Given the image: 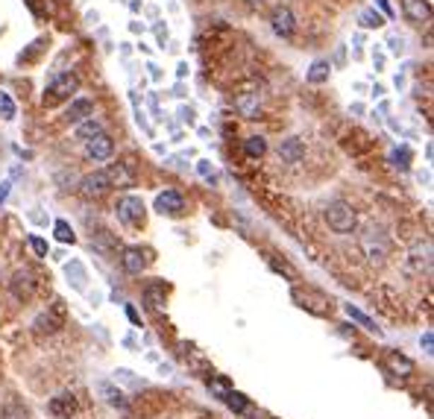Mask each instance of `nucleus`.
Wrapping results in <instances>:
<instances>
[{
  "mask_svg": "<svg viewBox=\"0 0 434 419\" xmlns=\"http://www.w3.org/2000/svg\"><path fill=\"white\" fill-rule=\"evenodd\" d=\"M326 223L334 232L349 235V232H355V226H358V214H355V208L349 203H344V199H334V203H329V208H326Z\"/></svg>",
  "mask_w": 434,
  "mask_h": 419,
  "instance_id": "f257e3e1",
  "label": "nucleus"
},
{
  "mask_svg": "<svg viewBox=\"0 0 434 419\" xmlns=\"http://www.w3.org/2000/svg\"><path fill=\"white\" fill-rule=\"evenodd\" d=\"M76 88H80V76L76 73H59L50 88H47V103H62V100H68L71 94H76Z\"/></svg>",
  "mask_w": 434,
  "mask_h": 419,
  "instance_id": "f03ea898",
  "label": "nucleus"
},
{
  "mask_svg": "<svg viewBox=\"0 0 434 419\" xmlns=\"http://www.w3.org/2000/svg\"><path fill=\"white\" fill-rule=\"evenodd\" d=\"M144 203L138 196H121L117 199V217L127 223V226H144Z\"/></svg>",
  "mask_w": 434,
  "mask_h": 419,
  "instance_id": "7ed1b4c3",
  "label": "nucleus"
},
{
  "mask_svg": "<svg viewBox=\"0 0 434 419\" xmlns=\"http://www.w3.org/2000/svg\"><path fill=\"white\" fill-rule=\"evenodd\" d=\"M270 27L276 35H282V38H291L293 30H297V18H293V12L288 6H276L273 15H270Z\"/></svg>",
  "mask_w": 434,
  "mask_h": 419,
  "instance_id": "20e7f679",
  "label": "nucleus"
},
{
  "mask_svg": "<svg viewBox=\"0 0 434 419\" xmlns=\"http://www.w3.org/2000/svg\"><path fill=\"white\" fill-rule=\"evenodd\" d=\"M112 153H115V141L106 132L94 135L91 141H86V155L91 158V162H106V158H112Z\"/></svg>",
  "mask_w": 434,
  "mask_h": 419,
  "instance_id": "39448f33",
  "label": "nucleus"
},
{
  "mask_svg": "<svg viewBox=\"0 0 434 419\" xmlns=\"http://www.w3.org/2000/svg\"><path fill=\"white\" fill-rule=\"evenodd\" d=\"M62 320H65L62 302H53V308H50V311H45V314L38 317V320H35L33 326H35V331H38V334H53V331L62 329Z\"/></svg>",
  "mask_w": 434,
  "mask_h": 419,
  "instance_id": "423d86ee",
  "label": "nucleus"
},
{
  "mask_svg": "<svg viewBox=\"0 0 434 419\" xmlns=\"http://www.w3.org/2000/svg\"><path fill=\"white\" fill-rule=\"evenodd\" d=\"M106 176H109V185L112 188H132L135 185V170L132 165L127 162H115L106 167Z\"/></svg>",
  "mask_w": 434,
  "mask_h": 419,
  "instance_id": "0eeeda50",
  "label": "nucleus"
},
{
  "mask_svg": "<svg viewBox=\"0 0 434 419\" xmlns=\"http://www.w3.org/2000/svg\"><path fill=\"white\" fill-rule=\"evenodd\" d=\"M109 188H112V185H109V176H106V170H94V173L83 176V182H80L83 196H103Z\"/></svg>",
  "mask_w": 434,
  "mask_h": 419,
  "instance_id": "6e6552de",
  "label": "nucleus"
},
{
  "mask_svg": "<svg viewBox=\"0 0 434 419\" xmlns=\"http://www.w3.org/2000/svg\"><path fill=\"white\" fill-rule=\"evenodd\" d=\"M121 267L129 273V276H141L144 267H147V252L138 249V247H127L121 252Z\"/></svg>",
  "mask_w": 434,
  "mask_h": 419,
  "instance_id": "1a4fd4ad",
  "label": "nucleus"
},
{
  "mask_svg": "<svg viewBox=\"0 0 434 419\" xmlns=\"http://www.w3.org/2000/svg\"><path fill=\"white\" fill-rule=\"evenodd\" d=\"M402 15L411 24H428L431 18V4L428 0H402Z\"/></svg>",
  "mask_w": 434,
  "mask_h": 419,
  "instance_id": "9d476101",
  "label": "nucleus"
},
{
  "mask_svg": "<svg viewBox=\"0 0 434 419\" xmlns=\"http://www.w3.org/2000/svg\"><path fill=\"white\" fill-rule=\"evenodd\" d=\"M9 288H12L15 299H30L33 290H35V276H33V270H18L12 276V285Z\"/></svg>",
  "mask_w": 434,
  "mask_h": 419,
  "instance_id": "9b49d317",
  "label": "nucleus"
},
{
  "mask_svg": "<svg viewBox=\"0 0 434 419\" xmlns=\"http://www.w3.org/2000/svg\"><path fill=\"white\" fill-rule=\"evenodd\" d=\"M185 208V196L180 191H165L156 196V211H162V214H180Z\"/></svg>",
  "mask_w": 434,
  "mask_h": 419,
  "instance_id": "f8f14e48",
  "label": "nucleus"
},
{
  "mask_svg": "<svg viewBox=\"0 0 434 419\" xmlns=\"http://www.w3.org/2000/svg\"><path fill=\"white\" fill-rule=\"evenodd\" d=\"M373 235H379V232H370L364 237V252L373 264H382L385 258H387V244H385V237H373Z\"/></svg>",
  "mask_w": 434,
  "mask_h": 419,
  "instance_id": "ddd939ff",
  "label": "nucleus"
},
{
  "mask_svg": "<svg viewBox=\"0 0 434 419\" xmlns=\"http://www.w3.org/2000/svg\"><path fill=\"white\" fill-rule=\"evenodd\" d=\"M50 413L53 416H59V419H71L74 413H76V399L71 396V393H62V396H56V399H50Z\"/></svg>",
  "mask_w": 434,
  "mask_h": 419,
  "instance_id": "4468645a",
  "label": "nucleus"
},
{
  "mask_svg": "<svg viewBox=\"0 0 434 419\" xmlns=\"http://www.w3.org/2000/svg\"><path fill=\"white\" fill-rule=\"evenodd\" d=\"M91 114H94L91 100H74V103L68 106V112H65V121L68 124H83V121H88Z\"/></svg>",
  "mask_w": 434,
  "mask_h": 419,
  "instance_id": "2eb2a0df",
  "label": "nucleus"
},
{
  "mask_svg": "<svg viewBox=\"0 0 434 419\" xmlns=\"http://www.w3.org/2000/svg\"><path fill=\"white\" fill-rule=\"evenodd\" d=\"M235 106H238V112L244 114V117H250V121H252V117L255 114H259V94H250V91H244V94H238V97H235Z\"/></svg>",
  "mask_w": 434,
  "mask_h": 419,
  "instance_id": "dca6fc26",
  "label": "nucleus"
},
{
  "mask_svg": "<svg viewBox=\"0 0 434 419\" xmlns=\"http://www.w3.org/2000/svg\"><path fill=\"white\" fill-rule=\"evenodd\" d=\"M303 141L300 138H288V141H282V147H279V155H282V162H288V165H297L300 158H303Z\"/></svg>",
  "mask_w": 434,
  "mask_h": 419,
  "instance_id": "f3484780",
  "label": "nucleus"
},
{
  "mask_svg": "<svg viewBox=\"0 0 434 419\" xmlns=\"http://www.w3.org/2000/svg\"><path fill=\"white\" fill-rule=\"evenodd\" d=\"M97 390H100V396H106V402H109L112 408H117V411H124V408H127V396H124L121 390H117L115 384L100 382V387H97Z\"/></svg>",
  "mask_w": 434,
  "mask_h": 419,
  "instance_id": "a211bd4d",
  "label": "nucleus"
},
{
  "mask_svg": "<svg viewBox=\"0 0 434 419\" xmlns=\"http://www.w3.org/2000/svg\"><path fill=\"white\" fill-rule=\"evenodd\" d=\"M144 305H147L150 311L159 314V311L165 308V288H162V285H150V288L144 290Z\"/></svg>",
  "mask_w": 434,
  "mask_h": 419,
  "instance_id": "6ab92c4d",
  "label": "nucleus"
},
{
  "mask_svg": "<svg viewBox=\"0 0 434 419\" xmlns=\"http://www.w3.org/2000/svg\"><path fill=\"white\" fill-rule=\"evenodd\" d=\"M103 132V124L100 121H94V117H88V121H83V124H76V141H91L94 135H100Z\"/></svg>",
  "mask_w": 434,
  "mask_h": 419,
  "instance_id": "aec40b11",
  "label": "nucleus"
},
{
  "mask_svg": "<svg viewBox=\"0 0 434 419\" xmlns=\"http://www.w3.org/2000/svg\"><path fill=\"white\" fill-rule=\"evenodd\" d=\"M387 367L397 372V375H411L414 372V361H408V358L399 355V352H390L387 355Z\"/></svg>",
  "mask_w": 434,
  "mask_h": 419,
  "instance_id": "412c9836",
  "label": "nucleus"
},
{
  "mask_svg": "<svg viewBox=\"0 0 434 419\" xmlns=\"http://www.w3.org/2000/svg\"><path fill=\"white\" fill-rule=\"evenodd\" d=\"M329 73H332V65L326 62V59H317V62L311 65V71H308V83L320 85V83H326V79H329Z\"/></svg>",
  "mask_w": 434,
  "mask_h": 419,
  "instance_id": "4be33fe9",
  "label": "nucleus"
},
{
  "mask_svg": "<svg viewBox=\"0 0 434 419\" xmlns=\"http://www.w3.org/2000/svg\"><path fill=\"white\" fill-rule=\"evenodd\" d=\"M244 153L250 158H262L267 153V141H264L262 135H252V138H247V141H244Z\"/></svg>",
  "mask_w": 434,
  "mask_h": 419,
  "instance_id": "5701e85b",
  "label": "nucleus"
},
{
  "mask_svg": "<svg viewBox=\"0 0 434 419\" xmlns=\"http://www.w3.org/2000/svg\"><path fill=\"white\" fill-rule=\"evenodd\" d=\"M53 235H56V241H59V244H74V241H76V235H74V229H71L68 220H56Z\"/></svg>",
  "mask_w": 434,
  "mask_h": 419,
  "instance_id": "b1692460",
  "label": "nucleus"
},
{
  "mask_svg": "<svg viewBox=\"0 0 434 419\" xmlns=\"http://www.w3.org/2000/svg\"><path fill=\"white\" fill-rule=\"evenodd\" d=\"M223 402H226V405H229L235 413H244V411H247V405H250V402H247V396H244V393H238V390H229V393L223 396Z\"/></svg>",
  "mask_w": 434,
  "mask_h": 419,
  "instance_id": "393cba45",
  "label": "nucleus"
},
{
  "mask_svg": "<svg viewBox=\"0 0 434 419\" xmlns=\"http://www.w3.org/2000/svg\"><path fill=\"white\" fill-rule=\"evenodd\" d=\"M0 117H4V121H15V103L6 91H0Z\"/></svg>",
  "mask_w": 434,
  "mask_h": 419,
  "instance_id": "a878e982",
  "label": "nucleus"
},
{
  "mask_svg": "<svg viewBox=\"0 0 434 419\" xmlns=\"http://www.w3.org/2000/svg\"><path fill=\"white\" fill-rule=\"evenodd\" d=\"M346 314H349V320H355V323H361L364 329H370V331H376V323H373L370 320V317L367 314H361L358 308H355V305H346Z\"/></svg>",
  "mask_w": 434,
  "mask_h": 419,
  "instance_id": "bb28decb",
  "label": "nucleus"
},
{
  "mask_svg": "<svg viewBox=\"0 0 434 419\" xmlns=\"http://www.w3.org/2000/svg\"><path fill=\"white\" fill-rule=\"evenodd\" d=\"M382 24H385V18H382L379 12H373V9L361 12V27H367V30H379Z\"/></svg>",
  "mask_w": 434,
  "mask_h": 419,
  "instance_id": "cd10ccee",
  "label": "nucleus"
},
{
  "mask_svg": "<svg viewBox=\"0 0 434 419\" xmlns=\"http://www.w3.org/2000/svg\"><path fill=\"white\" fill-rule=\"evenodd\" d=\"M4 419H30V413H27V408H24V405L9 402V405L4 408Z\"/></svg>",
  "mask_w": 434,
  "mask_h": 419,
  "instance_id": "c85d7f7f",
  "label": "nucleus"
},
{
  "mask_svg": "<svg viewBox=\"0 0 434 419\" xmlns=\"http://www.w3.org/2000/svg\"><path fill=\"white\" fill-rule=\"evenodd\" d=\"M30 247L35 255H47V241H42L38 235H30Z\"/></svg>",
  "mask_w": 434,
  "mask_h": 419,
  "instance_id": "c756f323",
  "label": "nucleus"
},
{
  "mask_svg": "<svg viewBox=\"0 0 434 419\" xmlns=\"http://www.w3.org/2000/svg\"><path fill=\"white\" fill-rule=\"evenodd\" d=\"M408 158H411V153H408V147H402V150L397 153V162H402L399 167H408Z\"/></svg>",
  "mask_w": 434,
  "mask_h": 419,
  "instance_id": "7c9ffc66",
  "label": "nucleus"
},
{
  "mask_svg": "<svg viewBox=\"0 0 434 419\" xmlns=\"http://www.w3.org/2000/svg\"><path fill=\"white\" fill-rule=\"evenodd\" d=\"M200 173H203L206 179H211V182H214V170L209 167V162H200Z\"/></svg>",
  "mask_w": 434,
  "mask_h": 419,
  "instance_id": "2f4dec72",
  "label": "nucleus"
},
{
  "mask_svg": "<svg viewBox=\"0 0 434 419\" xmlns=\"http://www.w3.org/2000/svg\"><path fill=\"white\" fill-rule=\"evenodd\" d=\"M376 4H379V9H382V12L387 15V18L393 15V9H390V4H387V0H376Z\"/></svg>",
  "mask_w": 434,
  "mask_h": 419,
  "instance_id": "473e14b6",
  "label": "nucleus"
},
{
  "mask_svg": "<svg viewBox=\"0 0 434 419\" xmlns=\"http://www.w3.org/2000/svg\"><path fill=\"white\" fill-rule=\"evenodd\" d=\"M6 196H9V185H0V203H4Z\"/></svg>",
  "mask_w": 434,
  "mask_h": 419,
  "instance_id": "72a5a7b5",
  "label": "nucleus"
},
{
  "mask_svg": "<svg viewBox=\"0 0 434 419\" xmlns=\"http://www.w3.org/2000/svg\"><path fill=\"white\" fill-rule=\"evenodd\" d=\"M252 4H264V0H252Z\"/></svg>",
  "mask_w": 434,
  "mask_h": 419,
  "instance_id": "f704fd0d",
  "label": "nucleus"
}]
</instances>
